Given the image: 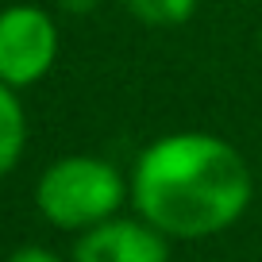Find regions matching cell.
I'll use <instances>...</instances> for the list:
<instances>
[{"mask_svg": "<svg viewBox=\"0 0 262 262\" xmlns=\"http://www.w3.org/2000/svg\"><path fill=\"white\" fill-rule=\"evenodd\" d=\"M131 201L127 173L100 155H66L54 158L35 181V208L58 231L97 228L100 220L123 212Z\"/></svg>", "mask_w": 262, "mask_h": 262, "instance_id": "obj_2", "label": "cell"}, {"mask_svg": "<svg viewBox=\"0 0 262 262\" xmlns=\"http://www.w3.org/2000/svg\"><path fill=\"white\" fill-rule=\"evenodd\" d=\"M120 4L139 19L143 27L170 31V27H185L189 19H193L201 0H120Z\"/></svg>", "mask_w": 262, "mask_h": 262, "instance_id": "obj_6", "label": "cell"}, {"mask_svg": "<svg viewBox=\"0 0 262 262\" xmlns=\"http://www.w3.org/2000/svg\"><path fill=\"white\" fill-rule=\"evenodd\" d=\"M58 12H66V16H89V12H97L104 0H54Z\"/></svg>", "mask_w": 262, "mask_h": 262, "instance_id": "obj_8", "label": "cell"}, {"mask_svg": "<svg viewBox=\"0 0 262 262\" xmlns=\"http://www.w3.org/2000/svg\"><path fill=\"white\" fill-rule=\"evenodd\" d=\"M62 54L58 19L42 4H8L0 8V81L12 89H35L47 81Z\"/></svg>", "mask_w": 262, "mask_h": 262, "instance_id": "obj_3", "label": "cell"}, {"mask_svg": "<svg viewBox=\"0 0 262 262\" xmlns=\"http://www.w3.org/2000/svg\"><path fill=\"white\" fill-rule=\"evenodd\" d=\"M258 50H262V27H258Z\"/></svg>", "mask_w": 262, "mask_h": 262, "instance_id": "obj_9", "label": "cell"}, {"mask_svg": "<svg viewBox=\"0 0 262 262\" xmlns=\"http://www.w3.org/2000/svg\"><path fill=\"white\" fill-rule=\"evenodd\" d=\"M4 262H66L62 254H54L50 247H39V243H27V247H16Z\"/></svg>", "mask_w": 262, "mask_h": 262, "instance_id": "obj_7", "label": "cell"}, {"mask_svg": "<svg viewBox=\"0 0 262 262\" xmlns=\"http://www.w3.org/2000/svg\"><path fill=\"white\" fill-rule=\"evenodd\" d=\"M131 208L170 239H212L235 228L254 201L243 150L212 131H170L135 155Z\"/></svg>", "mask_w": 262, "mask_h": 262, "instance_id": "obj_1", "label": "cell"}, {"mask_svg": "<svg viewBox=\"0 0 262 262\" xmlns=\"http://www.w3.org/2000/svg\"><path fill=\"white\" fill-rule=\"evenodd\" d=\"M27 150V112L19 89L0 81V178H8Z\"/></svg>", "mask_w": 262, "mask_h": 262, "instance_id": "obj_5", "label": "cell"}, {"mask_svg": "<svg viewBox=\"0 0 262 262\" xmlns=\"http://www.w3.org/2000/svg\"><path fill=\"white\" fill-rule=\"evenodd\" d=\"M70 262H170V235H162L139 212H116L77 235Z\"/></svg>", "mask_w": 262, "mask_h": 262, "instance_id": "obj_4", "label": "cell"}]
</instances>
